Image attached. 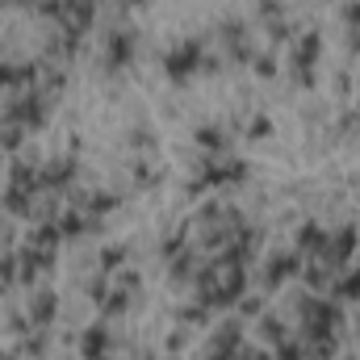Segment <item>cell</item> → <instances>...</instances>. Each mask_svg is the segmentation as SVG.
Returning <instances> with one entry per match:
<instances>
[{
	"label": "cell",
	"instance_id": "obj_1",
	"mask_svg": "<svg viewBox=\"0 0 360 360\" xmlns=\"http://www.w3.org/2000/svg\"><path fill=\"white\" fill-rule=\"evenodd\" d=\"M218 68V59L214 55H205V42L201 38H188V42H180L172 46L168 55H164V72H168V80H188L193 72H214Z\"/></svg>",
	"mask_w": 360,
	"mask_h": 360
},
{
	"label": "cell",
	"instance_id": "obj_2",
	"mask_svg": "<svg viewBox=\"0 0 360 360\" xmlns=\"http://www.w3.org/2000/svg\"><path fill=\"white\" fill-rule=\"evenodd\" d=\"M319 34H302L297 46H293V72H297V84H314V59H319Z\"/></svg>",
	"mask_w": 360,
	"mask_h": 360
},
{
	"label": "cell",
	"instance_id": "obj_3",
	"mask_svg": "<svg viewBox=\"0 0 360 360\" xmlns=\"http://www.w3.org/2000/svg\"><path fill=\"white\" fill-rule=\"evenodd\" d=\"M130 59H134V34H130V30L109 34V38H105V68H109V72H122Z\"/></svg>",
	"mask_w": 360,
	"mask_h": 360
},
{
	"label": "cell",
	"instance_id": "obj_4",
	"mask_svg": "<svg viewBox=\"0 0 360 360\" xmlns=\"http://www.w3.org/2000/svg\"><path fill=\"white\" fill-rule=\"evenodd\" d=\"M356 239H360L356 226H344L340 235H331V243H327V256H323V260H327L331 269H344V264L352 260V252H356Z\"/></svg>",
	"mask_w": 360,
	"mask_h": 360
},
{
	"label": "cell",
	"instance_id": "obj_5",
	"mask_svg": "<svg viewBox=\"0 0 360 360\" xmlns=\"http://www.w3.org/2000/svg\"><path fill=\"white\" fill-rule=\"evenodd\" d=\"M42 109H46V105H42V96H21V101H13V105L4 109V117L30 130V126H42Z\"/></svg>",
	"mask_w": 360,
	"mask_h": 360
},
{
	"label": "cell",
	"instance_id": "obj_6",
	"mask_svg": "<svg viewBox=\"0 0 360 360\" xmlns=\"http://www.w3.org/2000/svg\"><path fill=\"white\" fill-rule=\"evenodd\" d=\"M327 243H331V235H327L323 226H314V222H306V226L297 231V252H302V256L323 260V256H327Z\"/></svg>",
	"mask_w": 360,
	"mask_h": 360
},
{
	"label": "cell",
	"instance_id": "obj_7",
	"mask_svg": "<svg viewBox=\"0 0 360 360\" xmlns=\"http://www.w3.org/2000/svg\"><path fill=\"white\" fill-rule=\"evenodd\" d=\"M293 272H302V252H285V256H276V260L269 264V281H264V285L276 289V285H281V281H289Z\"/></svg>",
	"mask_w": 360,
	"mask_h": 360
},
{
	"label": "cell",
	"instance_id": "obj_8",
	"mask_svg": "<svg viewBox=\"0 0 360 360\" xmlns=\"http://www.w3.org/2000/svg\"><path fill=\"white\" fill-rule=\"evenodd\" d=\"M72 172H76V164H72V160H55V164L38 168V188H63Z\"/></svg>",
	"mask_w": 360,
	"mask_h": 360
},
{
	"label": "cell",
	"instance_id": "obj_9",
	"mask_svg": "<svg viewBox=\"0 0 360 360\" xmlns=\"http://www.w3.org/2000/svg\"><path fill=\"white\" fill-rule=\"evenodd\" d=\"M92 4H96V0H68V4H63V17H68V30H72V34H84V30H89Z\"/></svg>",
	"mask_w": 360,
	"mask_h": 360
},
{
	"label": "cell",
	"instance_id": "obj_10",
	"mask_svg": "<svg viewBox=\"0 0 360 360\" xmlns=\"http://www.w3.org/2000/svg\"><path fill=\"white\" fill-rule=\"evenodd\" d=\"M51 319H55V293H34V302H30V323L42 327V323H51Z\"/></svg>",
	"mask_w": 360,
	"mask_h": 360
},
{
	"label": "cell",
	"instance_id": "obj_11",
	"mask_svg": "<svg viewBox=\"0 0 360 360\" xmlns=\"http://www.w3.org/2000/svg\"><path fill=\"white\" fill-rule=\"evenodd\" d=\"M331 293H335V302H360V264L348 276H340Z\"/></svg>",
	"mask_w": 360,
	"mask_h": 360
},
{
	"label": "cell",
	"instance_id": "obj_12",
	"mask_svg": "<svg viewBox=\"0 0 360 360\" xmlns=\"http://www.w3.org/2000/svg\"><path fill=\"white\" fill-rule=\"evenodd\" d=\"M105 348H109V331L105 327H92L89 335H84V360H101Z\"/></svg>",
	"mask_w": 360,
	"mask_h": 360
},
{
	"label": "cell",
	"instance_id": "obj_13",
	"mask_svg": "<svg viewBox=\"0 0 360 360\" xmlns=\"http://www.w3.org/2000/svg\"><path fill=\"white\" fill-rule=\"evenodd\" d=\"M197 143H201L210 155H222V151H226V134H222L218 126H201V130H197Z\"/></svg>",
	"mask_w": 360,
	"mask_h": 360
},
{
	"label": "cell",
	"instance_id": "obj_14",
	"mask_svg": "<svg viewBox=\"0 0 360 360\" xmlns=\"http://www.w3.org/2000/svg\"><path fill=\"white\" fill-rule=\"evenodd\" d=\"M59 235H63V231H59V222H46V226H38V231L30 235V248H42V252H51V248L59 243Z\"/></svg>",
	"mask_w": 360,
	"mask_h": 360
},
{
	"label": "cell",
	"instance_id": "obj_15",
	"mask_svg": "<svg viewBox=\"0 0 360 360\" xmlns=\"http://www.w3.org/2000/svg\"><path fill=\"white\" fill-rule=\"evenodd\" d=\"M302 281H306L310 289H327V281H331V264H327V260L306 264V269H302Z\"/></svg>",
	"mask_w": 360,
	"mask_h": 360
},
{
	"label": "cell",
	"instance_id": "obj_16",
	"mask_svg": "<svg viewBox=\"0 0 360 360\" xmlns=\"http://www.w3.org/2000/svg\"><path fill=\"white\" fill-rule=\"evenodd\" d=\"M276 360H306V352H302V344L281 340V344H276Z\"/></svg>",
	"mask_w": 360,
	"mask_h": 360
},
{
	"label": "cell",
	"instance_id": "obj_17",
	"mask_svg": "<svg viewBox=\"0 0 360 360\" xmlns=\"http://www.w3.org/2000/svg\"><path fill=\"white\" fill-rule=\"evenodd\" d=\"M193 276V256L180 252V260H172V281H188Z\"/></svg>",
	"mask_w": 360,
	"mask_h": 360
},
{
	"label": "cell",
	"instance_id": "obj_18",
	"mask_svg": "<svg viewBox=\"0 0 360 360\" xmlns=\"http://www.w3.org/2000/svg\"><path fill=\"white\" fill-rule=\"evenodd\" d=\"M122 260H126V252H122V243H113V248H105V252H101V264H105V269H117Z\"/></svg>",
	"mask_w": 360,
	"mask_h": 360
},
{
	"label": "cell",
	"instance_id": "obj_19",
	"mask_svg": "<svg viewBox=\"0 0 360 360\" xmlns=\"http://www.w3.org/2000/svg\"><path fill=\"white\" fill-rule=\"evenodd\" d=\"M180 323H188V327H193V323H205V306H201V302H197V306H184V310H180Z\"/></svg>",
	"mask_w": 360,
	"mask_h": 360
},
{
	"label": "cell",
	"instance_id": "obj_20",
	"mask_svg": "<svg viewBox=\"0 0 360 360\" xmlns=\"http://www.w3.org/2000/svg\"><path fill=\"white\" fill-rule=\"evenodd\" d=\"M260 331H264V340H276V344H281V340H285V327H281V323H276V319H264V323H260Z\"/></svg>",
	"mask_w": 360,
	"mask_h": 360
},
{
	"label": "cell",
	"instance_id": "obj_21",
	"mask_svg": "<svg viewBox=\"0 0 360 360\" xmlns=\"http://www.w3.org/2000/svg\"><path fill=\"white\" fill-rule=\"evenodd\" d=\"M239 310H243V319L248 314H260L264 310V297H239Z\"/></svg>",
	"mask_w": 360,
	"mask_h": 360
},
{
	"label": "cell",
	"instance_id": "obj_22",
	"mask_svg": "<svg viewBox=\"0 0 360 360\" xmlns=\"http://www.w3.org/2000/svg\"><path fill=\"white\" fill-rule=\"evenodd\" d=\"M344 21H348L352 30H360V4H356V0H352V4L344 8Z\"/></svg>",
	"mask_w": 360,
	"mask_h": 360
},
{
	"label": "cell",
	"instance_id": "obj_23",
	"mask_svg": "<svg viewBox=\"0 0 360 360\" xmlns=\"http://www.w3.org/2000/svg\"><path fill=\"white\" fill-rule=\"evenodd\" d=\"M269 130H272V122H269V117H256V122H252V139H264Z\"/></svg>",
	"mask_w": 360,
	"mask_h": 360
},
{
	"label": "cell",
	"instance_id": "obj_24",
	"mask_svg": "<svg viewBox=\"0 0 360 360\" xmlns=\"http://www.w3.org/2000/svg\"><path fill=\"white\" fill-rule=\"evenodd\" d=\"M252 63H256V72H260V76H276V63H272L269 55H264V59H252Z\"/></svg>",
	"mask_w": 360,
	"mask_h": 360
},
{
	"label": "cell",
	"instance_id": "obj_25",
	"mask_svg": "<svg viewBox=\"0 0 360 360\" xmlns=\"http://www.w3.org/2000/svg\"><path fill=\"white\" fill-rule=\"evenodd\" d=\"M25 352H30V356H42V335H34V340L25 344Z\"/></svg>",
	"mask_w": 360,
	"mask_h": 360
},
{
	"label": "cell",
	"instance_id": "obj_26",
	"mask_svg": "<svg viewBox=\"0 0 360 360\" xmlns=\"http://www.w3.org/2000/svg\"><path fill=\"white\" fill-rule=\"evenodd\" d=\"M168 348H172V352H180V348H184V331H176V335H168Z\"/></svg>",
	"mask_w": 360,
	"mask_h": 360
},
{
	"label": "cell",
	"instance_id": "obj_27",
	"mask_svg": "<svg viewBox=\"0 0 360 360\" xmlns=\"http://www.w3.org/2000/svg\"><path fill=\"white\" fill-rule=\"evenodd\" d=\"M248 360H269V356H260V352H248Z\"/></svg>",
	"mask_w": 360,
	"mask_h": 360
},
{
	"label": "cell",
	"instance_id": "obj_28",
	"mask_svg": "<svg viewBox=\"0 0 360 360\" xmlns=\"http://www.w3.org/2000/svg\"><path fill=\"white\" fill-rule=\"evenodd\" d=\"M0 4H17V0H0Z\"/></svg>",
	"mask_w": 360,
	"mask_h": 360
},
{
	"label": "cell",
	"instance_id": "obj_29",
	"mask_svg": "<svg viewBox=\"0 0 360 360\" xmlns=\"http://www.w3.org/2000/svg\"><path fill=\"white\" fill-rule=\"evenodd\" d=\"M0 360H13V356H4V352H0Z\"/></svg>",
	"mask_w": 360,
	"mask_h": 360
},
{
	"label": "cell",
	"instance_id": "obj_30",
	"mask_svg": "<svg viewBox=\"0 0 360 360\" xmlns=\"http://www.w3.org/2000/svg\"><path fill=\"white\" fill-rule=\"evenodd\" d=\"M348 360H356V356H348Z\"/></svg>",
	"mask_w": 360,
	"mask_h": 360
}]
</instances>
